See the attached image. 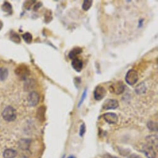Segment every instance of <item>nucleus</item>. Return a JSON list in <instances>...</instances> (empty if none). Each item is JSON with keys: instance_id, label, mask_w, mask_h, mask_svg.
Listing matches in <instances>:
<instances>
[{"instance_id": "nucleus-26", "label": "nucleus", "mask_w": 158, "mask_h": 158, "mask_svg": "<svg viewBox=\"0 0 158 158\" xmlns=\"http://www.w3.org/2000/svg\"><path fill=\"white\" fill-rule=\"evenodd\" d=\"M2 27H3V23L1 21H0V30L2 29Z\"/></svg>"}, {"instance_id": "nucleus-25", "label": "nucleus", "mask_w": 158, "mask_h": 158, "mask_svg": "<svg viewBox=\"0 0 158 158\" xmlns=\"http://www.w3.org/2000/svg\"><path fill=\"white\" fill-rule=\"evenodd\" d=\"M103 158H119L117 156H112L111 154H105L103 156Z\"/></svg>"}, {"instance_id": "nucleus-27", "label": "nucleus", "mask_w": 158, "mask_h": 158, "mask_svg": "<svg viewBox=\"0 0 158 158\" xmlns=\"http://www.w3.org/2000/svg\"><path fill=\"white\" fill-rule=\"evenodd\" d=\"M68 158H76V157L74 156H69Z\"/></svg>"}, {"instance_id": "nucleus-14", "label": "nucleus", "mask_w": 158, "mask_h": 158, "mask_svg": "<svg viewBox=\"0 0 158 158\" xmlns=\"http://www.w3.org/2000/svg\"><path fill=\"white\" fill-rule=\"evenodd\" d=\"M135 92L137 94H143L146 92V86L144 83H139L135 88Z\"/></svg>"}, {"instance_id": "nucleus-3", "label": "nucleus", "mask_w": 158, "mask_h": 158, "mask_svg": "<svg viewBox=\"0 0 158 158\" xmlns=\"http://www.w3.org/2000/svg\"><path fill=\"white\" fill-rule=\"evenodd\" d=\"M30 73L31 72L29 68L24 64L19 66L15 69V74L20 78H21L22 80H26V79L29 76Z\"/></svg>"}, {"instance_id": "nucleus-19", "label": "nucleus", "mask_w": 158, "mask_h": 158, "mask_svg": "<svg viewBox=\"0 0 158 158\" xmlns=\"http://www.w3.org/2000/svg\"><path fill=\"white\" fill-rule=\"evenodd\" d=\"M23 39L27 44H31L32 42V35L29 32H26L23 35Z\"/></svg>"}, {"instance_id": "nucleus-13", "label": "nucleus", "mask_w": 158, "mask_h": 158, "mask_svg": "<svg viewBox=\"0 0 158 158\" xmlns=\"http://www.w3.org/2000/svg\"><path fill=\"white\" fill-rule=\"evenodd\" d=\"M17 156L16 151L13 149H7L5 151L3 156L5 158H15Z\"/></svg>"}, {"instance_id": "nucleus-9", "label": "nucleus", "mask_w": 158, "mask_h": 158, "mask_svg": "<svg viewBox=\"0 0 158 158\" xmlns=\"http://www.w3.org/2000/svg\"><path fill=\"white\" fill-rule=\"evenodd\" d=\"M143 152L148 158H156V157L155 148L148 144L143 147Z\"/></svg>"}, {"instance_id": "nucleus-17", "label": "nucleus", "mask_w": 158, "mask_h": 158, "mask_svg": "<svg viewBox=\"0 0 158 158\" xmlns=\"http://www.w3.org/2000/svg\"><path fill=\"white\" fill-rule=\"evenodd\" d=\"M2 10L5 13L11 14L12 13V6L8 2H5L2 6Z\"/></svg>"}, {"instance_id": "nucleus-20", "label": "nucleus", "mask_w": 158, "mask_h": 158, "mask_svg": "<svg viewBox=\"0 0 158 158\" xmlns=\"http://www.w3.org/2000/svg\"><path fill=\"white\" fill-rule=\"evenodd\" d=\"M10 39L16 43V44H19L21 42V38L19 37V35L17 34V33H13V34H11V37H10Z\"/></svg>"}, {"instance_id": "nucleus-18", "label": "nucleus", "mask_w": 158, "mask_h": 158, "mask_svg": "<svg viewBox=\"0 0 158 158\" xmlns=\"http://www.w3.org/2000/svg\"><path fill=\"white\" fill-rule=\"evenodd\" d=\"M30 145V141L28 139H22L20 141L19 146L20 148L23 149H27L29 148Z\"/></svg>"}, {"instance_id": "nucleus-8", "label": "nucleus", "mask_w": 158, "mask_h": 158, "mask_svg": "<svg viewBox=\"0 0 158 158\" xmlns=\"http://www.w3.org/2000/svg\"><path fill=\"white\" fill-rule=\"evenodd\" d=\"M104 119L109 124H116L118 122V116L113 112H107L103 115Z\"/></svg>"}, {"instance_id": "nucleus-11", "label": "nucleus", "mask_w": 158, "mask_h": 158, "mask_svg": "<svg viewBox=\"0 0 158 158\" xmlns=\"http://www.w3.org/2000/svg\"><path fill=\"white\" fill-rule=\"evenodd\" d=\"M148 144L152 146L156 149H157V136L156 135H150L146 138Z\"/></svg>"}, {"instance_id": "nucleus-6", "label": "nucleus", "mask_w": 158, "mask_h": 158, "mask_svg": "<svg viewBox=\"0 0 158 158\" xmlns=\"http://www.w3.org/2000/svg\"><path fill=\"white\" fill-rule=\"evenodd\" d=\"M106 94L107 91L104 87L101 86H98L94 92V99L97 101H101L106 96Z\"/></svg>"}, {"instance_id": "nucleus-10", "label": "nucleus", "mask_w": 158, "mask_h": 158, "mask_svg": "<svg viewBox=\"0 0 158 158\" xmlns=\"http://www.w3.org/2000/svg\"><path fill=\"white\" fill-rule=\"evenodd\" d=\"M71 66L76 71L81 72L83 67V63L81 60L77 58L72 60Z\"/></svg>"}, {"instance_id": "nucleus-21", "label": "nucleus", "mask_w": 158, "mask_h": 158, "mask_svg": "<svg viewBox=\"0 0 158 158\" xmlns=\"http://www.w3.org/2000/svg\"><path fill=\"white\" fill-rule=\"evenodd\" d=\"M148 127L149 130L154 131H157V124L154 122H149L148 123Z\"/></svg>"}, {"instance_id": "nucleus-22", "label": "nucleus", "mask_w": 158, "mask_h": 158, "mask_svg": "<svg viewBox=\"0 0 158 158\" xmlns=\"http://www.w3.org/2000/svg\"><path fill=\"white\" fill-rule=\"evenodd\" d=\"M45 109L44 107H39L38 111H37V115L40 114V116L39 117V118L40 120L42 118H44L45 116Z\"/></svg>"}, {"instance_id": "nucleus-2", "label": "nucleus", "mask_w": 158, "mask_h": 158, "mask_svg": "<svg viewBox=\"0 0 158 158\" xmlns=\"http://www.w3.org/2000/svg\"><path fill=\"white\" fill-rule=\"evenodd\" d=\"M125 81L126 83L130 86L135 85L138 81V74L137 71L133 69L129 70L126 74Z\"/></svg>"}, {"instance_id": "nucleus-16", "label": "nucleus", "mask_w": 158, "mask_h": 158, "mask_svg": "<svg viewBox=\"0 0 158 158\" xmlns=\"http://www.w3.org/2000/svg\"><path fill=\"white\" fill-rule=\"evenodd\" d=\"M93 2L92 0H85L83 2V6H82V8L84 11H88L92 6L93 5Z\"/></svg>"}, {"instance_id": "nucleus-12", "label": "nucleus", "mask_w": 158, "mask_h": 158, "mask_svg": "<svg viewBox=\"0 0 158 158\" xmlns=\"http://www.w3.org/2000/svg\"><path fill=\"white\" fill-rule=\"evenodd\" d=\"M83 50L80 47H75L74 48H73V50L71 51H70V52L69 53L68 56L70 59H71L72 60L77 58V56L78 55H80L82 53Z\"/></svg>"}, {"instance_id": "nucleus-15", "label": "nucleus", "mask_w": 158, "mask_h": 158, "mask_svg": "<svg viewBox=\"0 0 158 158\" xmlns=\"http://www.w3.org/2000/svg\"><path fill=\"white\" fill-rule=\"evenodd\" d=\"M8 71L6 68H0V81H4L8 77Z\"/></svg>"}, {"instance_id": "nucleus-5", "label": "nucleus", "mask_w": 158, "mask_h": 158, "mask_svg": "<svg viewBox=\"0 0 158 158\" xmlns=\"http://www.w3.org/2000/svg\"><path fill=\"white\" fill-rule=\"evenodd\" d=\"M119 106L118 102L115 99H109L104 101L102 108L104 110H115Z\"/></svg>"}, {"instance_id": "nucleus-23", "label": "nucleus", "mask_w": 158, "mask_h": 158, "mask_svg": "<svg viewBox=\"0 0 158 158\" xmlns=\"http://www.w3.org/2000/svg\"><path fill=\"white\" fill-rule=\"evenodd\" d=\"M86 132V125L85 123H82L80 126V136H83V135L85 134Z\"/></svg>"}, {"instance_id": "nucleus-7", "label": "nucleus", "mask_w": 158, "mask_h": 158, "mask_svg": "<svg viewBox=\"0 0 158 158\" xmlns=\"http://www.w3.org/2000/svg\"><path fill=\"white\" fill-rule=\"evenodd\" d=\"M40 100V96L36 92L31 93L27 97V101L29 106L34 107L38 104Z\"/></svg>"}, {"instance_id": "nucleus-4", "label": "nucleus", "mask_w": 158, "mask_h": 158, "mask_svg": "<svg viewBox=\"0 0 158 158\" xmlns=\"http://www.w3.org/2000/svg\"><path fill=\"white\" fill-rule=\"evenodd\" d=\"M125 86L123 85V82L121 81H117L114 83H113L109 88V90L111 93L113 94H115L117 95H119L122 94L124 91Z\"/></svg>"}, {"instance_id": "nucleus-24", "label": "nucleus", "mask_w": 158, "mask_h": 158, "mask_svg": "<svg viewBox=\"0 0 158 158\" xmlns=\"http://www.w3.org/2000/svg\"><path fill=\"white\" fill-rule=\"evenodd\" d=\"M86 96H87V89L85 90V91H84V93H83V95H82V96H81V100H80V102H79V104H78V107H80V106L83 104V102H84L85 99H86Z\"/></svg>"}, {"instance_id": "nucleus-1", "label": "nucleus", "mask_w": 158, "mask_h": 158, "mask_svg": "<svg viewBox=\"0 0 158 158\" xmlns=\"http://www.w3.org/2000/svg\"><path fill=\"white\" fill-rule=\"evenodd\" d=\"M2 116L6 121H14L16 118V111L13 107L8 106L4 109Z\"/></svg>"}]
</instances>
